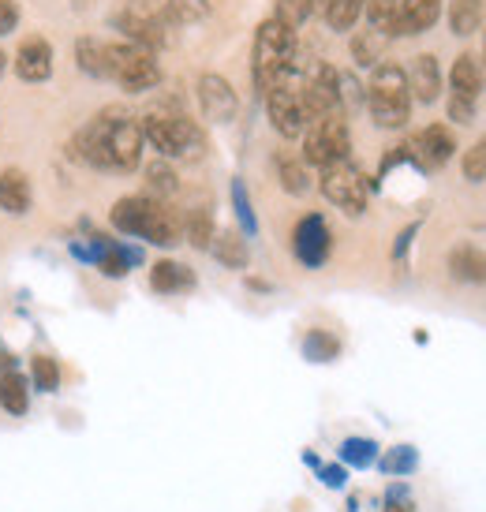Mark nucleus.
<instances>
[{"instance_id": "obj_1", "label": "nucleus", "mask_w": 486, "mask_h": 512, "mask_svg": "<svg viewBox=\"0 0 486 512\" xmlns=\"http://www.w3.org/2000/svg\"><path fill=\"white\" fill-rule=\"evenodd\" d=\"M143 146L146 139L135 116L124 109H105L86 128H79L68 154L98 172H135L143 161Z\"/></svg>"}, {"instance_id": "obj_2", "label": "nucleus", "mask_w": 486, "mask_h": 512, "mask_svg": "<svg viewBox=\"0 0 486 512\" xmlns=\"http://www.w3.org/2000/svg\"><path fill=\"white\" fill-rule=\"evenodd\" d=\"M109 221H113L116 232L135 236L150 247H165V251L184 240V221L176 217L169 202L154 199V195H124L109 210Z\"/></svg>"}, {"instance_id": "obj_3", "label": "nucleus", "mask_w": 486, "mask_h": 512, "mask_svg": "<svg viewBox=\"0 0 486 512\" xmlns=\"http://www.w3.org/2000/svg\"><path fill=\"white\" fill-rule=\"evenodd\" d=\"M146 146H154L165 161H195L202 154V131L195 128V120L172 105H150L139 116Z\"/></svg>"}, {"instance_id": "obj_4", "label": "nucleus", "mask_w": 486, "mask_h": 512, "mask_svg": "<svg viewBox=\"0 0 486 512\" xmlns=\"http://www.w3.org/2000/svg\"><path fill=\"white\" fill-rule=\"evenodd\" d=\"M288 68H296V30H288L281 19H262L251 42V83L258 94H266Z\"/></svg>"}, {"instance_id": "obj_5", "label": "nucleus", "mask_w": 486, "mask_h": 512, "mask_svg": "<svg viewBox=\"0 0 486 512\" xmlns=\"http://www.w3.org/2000/svg\"><path fill=\"white\" fill-rule=\"evenodd\" d=\"M367 113L378 128L397 131L412 116V90H408V72L401 64H374L371 83H367Z\"/></svg>"}, {"instance_id": "obj_6", "label": "nucleus", "mask_w": 486, "mask_h": 512, "mask_svg": "<svg viewBox=\"0 0 486 512\" xmlns=\"http://www.w3.org/2000/svg\"><path fill=\"white\" fill-rule=\"evenodd\" d=\"M262 101H266V116H270L273 131H277L281 139H303V131L311 128V120H315L311 109H307V101H303L296 68H288V72L262 94Z\"/></svg>"}, {"instance_id": "obj_7", "label": "nucleus", "mask_w": 486, "mask_h": 512, "mask_svg": "<svg viewBox=\"0 0 486 512\" xmlns=\"http://www.w3.org/2000/svg\"><path fill=\"white\" fill-rule=\"evenodd\" d=\"M109 79L128 94H146L161 83L158 53L135 42H109Z\"/></svg>"}, {"instance_id": "obj_8", "label": "nucleus", "mask_w": 486, "mask_h": 512, "mask_svg": "<svg viewBox=\"0 0 486 512\" xmlns=\"http://www.w3.org/2000/svg\"><path fill=\"white\" fill-rule=\"evenodd\" d=\"M348 154H352V131L344 113L315 116L311 128L303 131V165L329 169L337 161H348Z\"/></svg>"}, {"instance_id": "obj_9", "label": "nucleus", "mask_w": 486, "mask_h": 512, "mask_svg": "<svg viewBox=\"0 0 486 512\" xmlns=\"http://www.w3.org/2000/svg\"><path fill=\"white\" fill-rule=\"evenodd\" d=\"M113 27L124 34V42L146 45L158 53L161 45H169V15L158 0H124V8L113 15Z\"/></svg>"}, {"instance_id": "obj_10", "label": "nucleus", "mask_w": 486, "mask_h": 512, "mask_svg": "<svg viewBox=\"0 0 486 512\" xmlns=\"http://www.w3.org/2000/svg\"><path fill=\"white\" fill-rule=\"evenodd\" d=\"M318 191L329 206H337L341 214L348 217H363L367 214V202H371V184L363 180V172L348 161H337L329 169H318Z\"/></svg>"}, {"instance_id": "obj_11", "label": "nucleus", "mask_w": 486, "mask_h": 512, "mask_svg": "<svg viewBox=\"0 0 486 512\" xmlns=\"http://www.w3.org/2000/svg\"><path fill=\"white\" fill-rule=\"evenodd\" d=\"M292 255L303 270H322L333 255V232L322 214H303L300 225L292 228Z\"/></svg>"}, {"instance_id": "obj_12", "label": "nucleus", "mask_w": 486, "mask_h": 512, "mask_svg": "<svg viewBox=\"0 0 486 512\" xmlns=\"http://www.w3.org/2000/svg\"><path fill=\"white\" fill-rule=\"evenodd\" d=\"M300 90H303V101H307L311 116L341 113V72H337L333 64H326V60H318L315 68L303 75Z\"/></svg>"}, {"instance_id": "obj_13", "label": "nucleus", "mask_w": 486, "mask_h": 512, "mask_svg": "<svg viewBox=\"0 0 486 512\" xmlns=\"http://www.w3.org/2000/svg\"><path fill=\"white\" fill-rule=\"evenodd\" d=\"M195 94H199V109L210 124H232L236 113H240V98H236V90H232V83L225 75L217 72L199 75Z\"/></svg>"}, {"instance_id": "obj_14", "label": "nucleus", "mask_w": 486, "mask_h": 512, "mask_svg": "<svg viewBox=\"0 0 486 512\" xmlns=\"http://www.w3.org/2000/svg\"><path fill=\"white\" fill-rule=\"evenodd\" d=\"M408 146H412L415 154V165L423 172H434L453 161V154H457V135L445 128V124H427Z\"/></svg>"}, {"instance_id": "obj_15", "label": "nucleus", "mask_w": 486, "mask_h": 512, "mask_svg": "<svg viewBox=\"0 0 486 512\" xmlns=\"http://www.w3.org/2000/svg\"><path fill=\"white\" fill-rule=\"evenodd\" d=\"M12 64L23 83H49L53 79V45H49V38H42V34L23 38Z\"/></svg>"}, {"instance_id": "obj_16", "label": "nucleus", "mask_w": 486, "mask_h": 512, "mask_svg": "<svg viewBox=\"0 0 486 512\" xmlns=\"http://www.w3.org/2000/svg\"><path fill=\"white\" fill-rule=\"evenodd\" d=\"M438 19H442V0H397V27H393V38L427 34Z\"/></svg>"}, {"instance_id": "obj_17", "label": "nucleus", "mask_w": 486, "mask_h": 512, "mask_svg": "<svg viewBox=\"0 0 486 512\" xmlns=\"http://www.w3.org/2000/svg\"><path fill=\"white\" fill-rule=\"evenodd\" d=\"M408 90H412V101L419 105H434L442 98V64L434 53H419L408 72Z\"/></svg>"}, {"instance_id": "obj_18", "label": "nucleus", "mask_w": 486, "mask_h": 512, "mask_svg": "<svg viewBox=\"0 0 486 512\" xmlns=\"http://www.w3.org/2000/svg\"><path fill=\"white\" fill-rule=\"evenodd\" d=\"M195 270L184 266V262H176V258H161L150 266V288L158 292V296H187V292H195Z\"/></svg>"}, {"instance_id": "obj_19", "label": "nucleus", "mask_w": 486, "mask_h": 512, "mask_svg": "<svg viewBox=\"0 0 486 512\" xmlns=\"http://www.w3.org/2000/svg\"><path fill=\"white\" fill-rule=\"evenodd\" d=\"M34 206V187H30L23 169H4L0 172V210L12 217H27Z\"/></svg>"}, {"instance_id": "obj_20", "label": "nucleus", "mask_w": 486, "mask_h": 512, "mask_svg": "<svg viewBox=\"0 0 486 512\" xmlns=\"http://www.w3.org/2000/svg\"><path fill=\"white\" fill-rule=\"evenodd\" d=\"M449 90H453V98H468V101H479V94L486 90L483 64L472 53H460L453 60V68H449Z\"/></svg>"}, {"instance_id": "obj_21", "label": "nucleus", "mask_w": 486, "mask_h": 512, "mask_svg": "<svg viewBox=\"0 0 486 512\" xmlns=\"http://www.w3.org/2000/svg\"><path fill=\"white\" fill-rule=\"evenodd\" d=\"M449 273L460 285H486V251L475 243H457L449 251Z\"/></svg>"}, {"instance_id": "obj_22", "label": "nucleus", "mask_w": 486, "mask_h": 512, "mask_svg": "<svg viewBox=\"0 0 486 512\" xmlns=\"http://www.w3.org/2000/svg\"><path fill=\"white\" fill-rule=\"evenodd\" d=\"M139 262H143V247H131V243L109 240L94 266H98L101 277H109V281H124V277H128Z\"/></svg>"}, {"instance_id": "obj_23", "label": "nucleus", "mask_w": 486, "mask_h": 512, "mask_svg": "<svg viewBox=\"0 0 486 512\" xmlns=\"http://www.w3.org/2000/svg\"><path fill=\"white\" fill-rule=\"evenodd\" d=\"M210 255L225 266V270H247L251 262V247H247V236L240 228H225V232H214L210 240Z\"/></svg>"}, {"instance_id": "obj_24", "label": "nucleus", "mask_w": 486, "mask_h": 512, "mask_svg": "<svg viewBox=\"0 0 486 512\" xmlns=\"http://www.w3.org/2000/svg\"><path fill=\"white\" fill-rule=\"evenodd\" d=\"M30 378L27 374H19V367L8 370V374H0V408L8 415H27L30 412Z\"/></svg>"}, {"instance_id": "obj_25", "label": "nucleus", "mask_w": 486, "mask_h": 512, "mask_svg": "<svg viewBox=\"0 0 486 512\" xmlns=\"http://www.w3.org/2000/svg\"><path fill=\"white\" fill-rule=\"evenodd\" d=\"M75 64L90 79H109V42H101V38H79L75 42Z\"/></svg>"}, {"instance_id": "obj_26", "label": "nucleus", "mask_w": 486, "mask_h": 512, "mask_svg": "<svg viewBox=\"0 0 486 512\" xmlns=\"http://www.w3.org/2000/svg\"><path fill=\"white\" fill-rule=\"evenodd\" d=\"M378 453H382V445L374 438H359V434H352V438H344L341 445H337V460H341L344 468H356V471H367L378 464Z\"/></svg>"}, {"instance_id": "obj_27", "label": "nucleus", "mask_w": 486, "mask_h": 512, "mask_svg": "<svg viewBox=\"0 0 486 512\" xmlns=\"http://www.w3.org/2000/svg\"><path fill=\"white\" fill-rule=\"evenodd\" d=\"M374 468L382 471L386 479H408L419 468V449L415 445H393L386 453H378V464Z\"/></svg>"}, {"instance_id": "obj_28", "label": "nucleus", "mask_w": 486, "mask_h": 512, "mask_svg": "<svg viewBox=\"0 0 486 512\" xmlns=\"http://www.w3.org/2000/svg\"><path fill=\"white\" fill-rule=\"evenodd\" d=\"M300 348L307 363H333V359L341 356V337L329 333V329H307Z\"/></svg>"}, {"instance_id": "obj_29", "label": "nucleus", "mask_w": 486, "mask_h": 512, "mask_svg": "<svg viewBox=\"0 0 486 512\" xmlns=\"http://www.w3.org/2000/svg\"><path fill=\"white\" fill-rule=\"evenodd\" d=\"M273 169H277V180H281V187H285L288 195H307L311 191V176H307L303 157L296 161L292 154H277L273 157Z\"/></svg>"}, {"instance_id": "obj_30", "label": "nucleus", "mask_w": 486, "mask_h": 512, "mask_svg": "<svg viewBox=\"0 0 486 512\" xmlns=\"http://www.w3.org/2000/svg\"><path fill=\"white\" fill-rule=\"evenodd\" d=\"M363 8H367V0H329V8L322 12L329 30H337V34H348V30H356V23L363 19Z\"/></svg>"}, {"instance_id": "obj_31", "label": "nucleus", "mask_w": 486, "mask_h": 512, "mask_svg": "<svg viewBox=\"0 0 486 512\" xmlns=\"http://www.w3.org/2000/svg\"><path fill=\"white\" fill-rule=\"evenodd\" d=\"M449 27L457 38H468L483 27V0H453L449 4Z\"/></svg>"}, {"instance_id": "obj_32", "label": "nucleus", "mask_w": 486, "mask_h": 512, "mask_svg": "<svg viewBox=\"0 0 486 512\" xmlns=\"http://www.w3.org/2000/svg\"><path fill=\"white\" fill-rule=\"evenodd\" d=\"M30 389H34V393H45V397L60 393V363L57 359L45 356V352H38V356L30 359Z\"/></svg>"}, {"instance_id": "obj_33", "label": "nucleus", "mask_w": 486, "mask_h": 512, "mask_svg": "<svg viewBox=\"0 0 486 512\" xmlns=\"http://www.w3.org/2000/svg\"><path fill=\"white\" fill-rule=\"evenodd\" d=\"M229 195H232V214H236V228H240L247 240H255V236H258V217H255V206H251V195H247V184H243L240 176L232 180Z\"/></svg>"}, {"instance_id": "obj_34", "label": "nucleus", "mask_w": 486, "mask_h": 512, "mask_svg": "<svg viewBox=\"0 0 486 512\" xmlns=\"http://www.w3.org/2000/svg\"><path fill=\"white\" fill-rule=\"evenodd\" d=\"M176 191H180L176 169H172L165 157L150 161V165H146V195H154V199H172Z\"/></svg>"}, {"instance_id": "obj_35", "label": "nucleus", "mask_w": 486, "mask_h": 512, "mask_svg": "<svg viewBox=\"0 0 486 512\" xmlns=\"http://www.w3.org/2000/svg\"><path fill=\"white\" fill-rule=\"evenodd\" d=\"M214 214L206 206H195L184 221V240L195 247V251H210V240H214Z\"/></svg>"}, {"instance_id": "obj_36", "label": "nucleus", "mask_w": 486, "mask_h": 512, "mask_svg": "<svg viewBox=\"0 0 486 512\" xmlns=\"http://www.w3.org/2000/svg\"><path fill=\"white\" fill-rule=\"evenodd\" d=\"M382 49H386V38L378 30H359L356 38H352V60H356L359 68L382 64Z\"/></svg>"}, {"instance_id": "obj_37", "label": "nucleus", "mask_w": 486, "mask_h": 512, "mask_svg": "<svg viewBox=\"0 0 486 512\" xmlns=\"http://www.w3.org/2000/svg\"><path fill=\"white\" fill-rule=\"evenodd\" d=\"M165 15L172 27H195L210 15V0H165Z\"/></svg>"}, {"instance_id": "obj_38", "label": "nucleus", "mask_w": 486, "mask_h": 512, "mask_svg": "<svg viewBox=\"0 0 486 512\" xmlns=\"http://www.w3.org/2000/svg\"><path fill=\"white\" fill-rule=\"evenodd\" d=\"M311 15V0H273V19H281L288 30H300Z\"/></svg>"}, {"instance_id": "obj_39", "label": "nucleus", "mask_w": 486, "mask_h": 512, "mask_svg": "<svg viewBox=\"0 0 486 512\" xmlns=\"http://www.w3.org/2000/svg\"><path fill=\"white\" fill-rule=\"evenodd\" d=\"M460 172H464V180H468V184H486V139H479V143L464 154Z\"/></svg>"}, {"instance_id": "obj_40", "label": "nucleus", "mask_w": 486, "mask_h": 512, "mask_svg": "<svg viewBox=\"0 0 486 512\" xmlns=\"http://www.w3.org/2000/svg\"><path fill=\"white\" fill-rule=\"evenodd\" d=\"M382 512H415V498L412 490H408V483H389L386 490V501H382Z\"/></svg>"}, {"instance_id": "obj_41", "label": "nucleus", "mask_w": 486, "mask_h": 512, "mask_svg": "<svg viewBox=\"0 0 486 512\" xmlns=\"http://www.w3.org/2000/svg\"><path fill=\"white\" fill-rule=\"evenodd\" d=\"M318 483L326 486V490H344L348 486V468H344L341 460L337 464H322L318 468Z\"/></svg>"}, {"instance_id": "obj_42", "label": "nucleus", "mask_w": 486, "mask_h": 512, "mask_svg": "<svg viewBox=\"0 0 486 512\" xmlns=\"http://www.w3.org/2000/svg\"><path fill=\"white\" fill-rule=\"evenodd\" d=\"M367 101V86L356 75H341V105H363Z\"/></svg>"}, {"instance_id": "obj_43", "label": "nucleus", "mask_w": 486, "mask_h": 512, "mask_svg": "<svg viewBox=\"0 0 486 512\" xmlns=\"http://www.w3.org/2000/svg\"><path fill=\"white\" fill-rule=\"evenodd\" d=\"M19 4L15 0H0V38H8V34H15V27H19Z\"/></svg>"}, {"instance_id": "obj_44", "label": "nucleus", "mask_w": 486, "mask_h": 512, "mask_svg": "<svg viewBox=\"0 0 486 512\" xmlns=\"http://www.w3.org/2000/svg\"><path fill=\"white\" fill-rule=\"evenodd\" d=\"M475 105H479V101L449 98V120H457V124H472V120H475Z\"/></svg>"}, {"instance_id": "obj_45", "label": "nucleus", "mask_w": 486, "mask_h": 512, "mask_svg": "<svg viewBox=\"0 0 486 512\" xmlns=\"http://www.w3.org/2000/svg\"><path fill=\"white\" fill-rule=\"evenodd\" d=\"M415 236H419V221H412V225L397 236V243H393V258H397V262H404V255H408V247H412Z\"/></svg>"}, {"instance_id": "obj_46", "label": "nucleus", "mask_w": 486, "mask_h": 512, "mask_svg": "<svg viewBox=\"0 0 486 512\" xmlns=\"http://www.w3.org/2000/svg\"><path fill=\"white\" fill-rule=\"evenodd\" d=\"M68 255H72L75 262H86V266H94V255H90V243H86V240H72V243H68Z\"/></svg>"}, {"instance_id": "obj_47", "label": "nucleus", "mask_w": 486, "mask_h": 512, "mask_svg": "<svg viewBox=\"0 0 486 512\" xmlns=\"http://www.w3.org/2000/svg\"><path fill=\"white\" fill-rule=\"evenodd\" d=\"M8 370H15V356H8V352L0 348V374H8Z\"/></svg>"}, {"instance_id": "obj_48", "label": "nucleus", "mask_w": 486, "mask_h": 512, "mask_svg": "<svg viewBox=\"0 0 486 512\" xmlns=\"http://www.w3.org/2000/svg\"><path fill=\"white\" fill-rule=\"evenodd\" d=\"M303 464H307V468H322V460H318V453H303Z\"/></svg>"}, {"instance_id": "obj_49", "label": "nucleus", "mask_w": 486, "mask_h": 512, "mask_svg": "<svg viewBox=\"0 0 486 512\" xmlns=\"http://www.w3.org/2000/svg\"><path fill=\"white\" fill-rule=\"evenodd\" d=\"M326 8H329V0H311V12H315V15H322Z\"/></svg>"}, {"instance_id": "obj_50", "label": "nucleus", "mask_w": 486, "mask_h": 512, "mask_svg": "<svg viewBox=\"0 0 486 512\" xmlns=\"http://www.w3.org/2000/svg\"><path fill=\"white\" fill-rule=\"evenodd\" d=\"M8 64H12V57H8L4 49H0V79H4V72H8Z\"/></svg>"}, {"instance_id": "obj_51", "label": "nucleus", "mask_w": 486, "mask_h": 512, "mask_svg": "<svg viewBox=\"0 0 486 512\" xmlns=\"http://www.w3.org/2000/svg\"><path fill=\"white\" fill-rule=\"evenodd\" d=\"M483 60H486V42H483Z\"/></svg>"}]
</instances>
